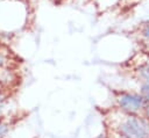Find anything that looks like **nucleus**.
<instances>
[{
	"label": "nucleus",
	"instance_id": "1",
	"mask_svg": "<svg viewBox=\"0 0 149 138\" xmlns=\"http://www.w3.org/2000/svg\"><path fill=\"white\" fill-rule=\"evenodd\" d=\"M119 133L121 138H148L149 122L140 118L137 115H129L119 124Z\"/></svg>",
	"mask_w": 149,
	"mask_h": 138
},
{
	"label": "nucleus",
	"instance_id": "2",
	"mask_svg": "<svg viewBox=\"0 0 149 138\" xmlns=\"http://www.w3.org/2000/svg\"><path fill=\"white\" fill-rule=\"evenodd\" d=\"M146 99L141 94H134V93H121V95L118 97V104L119 108L129 115H137L144 106Z\"/></svg>",
	"mask_w": 149,
	"mask_h": 138
},
{
	"label": "nucleus",
	"instance_id": "3",
	"mask_svg": "<svg viewBox=\"0 0 149 138\" xmlns=\"http://www.w3.org/2000/svg\"><path fill=\"white\" fill-rule=\"evenodd\" d=\"M139 34H140V37L143 41V43L149 42V21H146L140 26Z\"/></svg>",
	"mask_w": 149,
	"mask_h": 138
},
{
	"label": "nucleus",
	"instance_id": "4",
	"mask_svg": "<svg viewBox=\"0 0 149 138\" xmlns=\"http://www.w3.org/2000/svg\"><path fill=\"white\" fill-rule=\"evenodd\" d=\"M137 73H139V77L142 80H149V63L140 66Z\"/></svg>",
	"mask_w": 149,
	"mask_h": 138
},
{
	"label": "nucleus",
	"instance_id": "5",
	"mask_svg": "<svg viewBox=\"0 0 149 138\" xmlns=\"http://www.w3.org/2000/svg\"><path fill=\"white\" fill-rule=\"evenodd\" d=\"M140 94L144 99H149V80H143L140 87Z\"/></svg>",
	"mask_w": 149,
	"mask_h": 138
},
{
	"label": "nucleus",
	"instance_id": "6",
	"mask_svg": "<svg viewBox=\"0 0 149 138\" xmlns=\"http://www.w3.org/2000/svg\"><path fill=\"white\" fill-rule=\"evenodd\" d=\"M143 115H144V118L149 122V99H146L144 101V106H143Z\"/></svg>",
	"mask_w": 149,
	"mask_h": 138
},
{
	"label": "nucleus",
	"instance_id": "7",
	"mask_svg": "<svg viewBox=\"0 0 149 138\" xmlns=\"http://www.w3.org/2000/svg\"><path fill=\"white\" fill-rule=\"evenodd\" d=\"M7 131H8V126L0 122V138H3L5 135L7 133Z\"/></svg>",
	"mask_w": 149,
	"mask_h": 138
},
{
	"label": "nucleus",
	"instance_id": "8",
	"mask_svg": "<svg viewBox=\"0 0 149 138\" xmlns=\"http://www.w3.org/2000/svg\"><path fill=\"white\" fill-rule=\"evenodd\" d=\"M6 63H7V56L2 51H0V67L6 65Z\"/></svg>",
	"mask_w": 149,
	"mask_h": 138
},
{
	"label": "nucleus",
	"instance_id": "9",
	"mask_svg": "<svg viewBox=\"0 0 149 138\" xmlns=\"http://www.w3.org/2000/svg\"><path fill=\"white\" fill-rule=\"evenodd\" d=\"M5 102H6V99H5V96L0 95V115H1V112H2V110H3V107H5Z\"/></svg>",
	"mask_w": 149,
	"mask_h": 138
},
{
	"label": "nucleus",
	"instance_id": "10",
	"mask_svg": "<svg viewBox=\"0 0 149 138\" xmlns=\"http://www.w3.org/2000/svg\"><path fill=\"white\" fill-rule=\"evenodd\" d=\"M95 138H107V137H106L105 135H99V136H98V137H95Z\"/></svg>",
	"mask_w": 149,
	"mask_h": 138
},
{
	"label": "nucleus",
	"instance_id": "11",
	"mask_svg": "<svg viewBox=\"0 0 149 138\" xmlns=\"http://www.w3.org/2000/svg\"><path fill=\"white\" fill-rule=\"evenodd\" d=\"M146 44V46H147V51H149V42H147V43H144Z\"/></svg>",
	"mask_w": 149,
	"mask_h": 138
}]
</instances>
